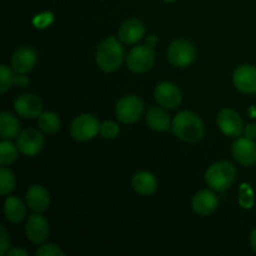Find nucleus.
Returning <instances> with one entry per match:
<instances>
[{"label": "nucleus", "instance_id": "ddd939ff", "mask_svg": "<svg viewBox=\"0 0 256 256\" xmlns=\"http://www.w3.org/2000/svg\"><path fill=\"white\" fill-rule=\"evenodd\" d=\"M235 88L244 94L256 92V66L244 64L236 68L232 75Z\"/></svg>", "mask_w": 256, "mask_h": 256}, {"label": "nucleus", "instance_id": "1a4fd4ad", "mask_svg": "<svg viewBox=\"0 0 256 256\" xmlns=\"http://www.w3.org/2000/svg\"><path fill=\"white\" fill-rule=\"evenodd\" d=\"M154 96L158 104L165 109H176L182 102V95L179 88L169 82L158 84L154 90Z\"/></svg>", "mask_w": 256, "mask_h": 256}, {"label": "nucleus", "instance_id": "c9c22d12", "mask_svg": "<svg viewBox=\"0 0 256 256\" xmlns=\"http://www.w3.org/2000/svg\"><path fill=\"white\" fill-rule=\"evenodd\" d=\"M164 2H178V0H164Z\"/></svg>", "mask_w": 256, "mask_h": 256}, {"label": "nucleus", "instance_id": "7ed1b4c3", "mask_svg": "<svg viewBox=\"0 0 256 256\" xmlns=\"http://www.w3.org/2000/svg\"><path fill=\"white\" fill-rule=\"evenodd\" d=\"M236 170L229 162H219L212 164L205 172V182L210 189L215 192H225L235 182Z\"/></svg>", "mask_w": 256, "mask_h": 256}, {"label": "nucleus", "instance_id": "b1692460", "mask_svg": "<svg viewBox=\"0 0 256 256\" xmlns=\"http://www.w3.org/2000/svg\"><path fill=\"white\" fill-rule=\"evenodd\" d=\"M19 148L10 142L9 139H2L0 142V162L2 165H10L18 159Z\"/></svg>", "mask_w": 256, "mask_h": 256}, {"label": "nucleus", "instance_id": "f8f14e48", "mask_svg": "<svg viewBox=\"0 0 256 256\" xmlns=\"http://www.w3.org/2000/svg\"><path fill=\"white\" fill-rule=\"evenodd\" d=\"M42 212H35L29 216L25 226L26 236L32 244H42L49 238L50 226L48 224V220L42 216Z\"/></svg>", "mask_w": 256, "mask_h": 256}, {"label": "nucleus", "instance_id": "f03ea898", "mask_svg": "<svg viewBox=\"0 0 256 256\" xmlns=\"http://www.w3.org/2000/svg\"><path fill=\"white\" fill-rule=\"evenodd\" d=\"M124 59V49L120 39L110 36L99 44L96 49V64L102 72H112L118 70Z\"/></svg>", "mask_w": 256, "mask_h": 256}, {"label": "nucleus", "instance_id": "412c9836", "mask_svg": "<svg viewBox=\"0 0 256 256\" xmlns=\"http://www.w3.org/2000/svg\"><path fill=\"white\" fill-rule=\"evenodd\" d=\"M146 124L155 132H165L170 128V116L164 109L154 106L146 112Z\"/></svg>", "mask_w": 256, "mask_h": 256}, {"label": "nucleus", "instance_id": "c756f323", "mask_svg": "<svg viewBox=\"0 0 256 256\" xmlns=\"http://www.w3.org/2000/svg\"><path fill=\"white\" fill-rule=\"evenodd\" d=\"M10 238L4 226L0 228V255L5 256L10 250Z\"/></svg>", "mask_w": 256, "mask_h": 256}, {"label": "nucleus", "instance_id": "4468645a", "mask_svg": "<svg viewBox=\"0 0 256 256\" xmlns=\"http://www.w3.org/2000/svg\"><path fill=\"white\" fill-rule=\"evenodd\" d=\"M232 155L239 164L252 166L256 164V142L249 138H240L232 144Z\"/></svg>", "mask_w": 256, "mask_h": 256}, {"label": "nucleus", "instance_id": "423d86ee", "mask_svg": "<svg viewBox=\"0 0 256 256\" xmlns=\"http://www.w3.org/2000/svg\"><path fill=\"white\" fill-rule=\"evenodd\" d=\"M144 112V102L136 95H125L116 102L115 114L124 124L138 122Z\"/></svg>", "mask_w": 256, "mask_h": 256}, {"label": "nucleus", "instance_id": "2eb2a0df", "mask_svg": "<svg viewBox=\"0 0 256 256\" xmlns=\"http://www.w3.org/2000/svg\"><path fill=\"white\" fill-rule=\"evenodd\" d=\"M192 206L196 214L208 216L212 214L219 206V199L214 192L209 189H202L194 195L192 200Z\"/></svg>", "mask_w": 256, "mask_h": 256}, {"label": "nucleus", "instance_id": "9b49d317", "mask_svg": "<svg viewBox=\"0 0 256 256\" xmlns=\"http://www.w3.org/2000/svg\"><path fill=\"white\" fill-rule=\"evenodd\" d=\"M218 126L226 136L238 138L244 132V124L240 115L232 109H222L218 115Z\"/></svg>", "mask_w": 256, "mask_h": 256}, {"label": "nucleus", "instance_id": "a211bd4d", "mask_svg": "<svg viewBox=\"0 0 256 256\" xmlns=\"http://www.w3.org/2000/svg\"><path fill=\"white\" fill-rule=\"evenodd\" d=\"M145 34V26L139 19H129L124 22L120 26L118 35H119L120 42L124 44L132 45L140 42Z\"/></svg>", "mask_w": 256, "mask_h": 256}, {"label": "nucleus", "instance_id": "9d476101", "mask_svg": "<svg viewBox=\"0 0 256 256\" xmlns=\"http://www.w3.org/2000/svg\"><path fill=\"white\" fill-rule=\"evenodd\" d=\"M14 109L24 119H34L42 112V102L38 95L25 92L15 99Z\"/></svg>", "mask_w": 256, "mask_h": 256}, {"label": "nucleus", "instance_id": "39448f33", "mask_svg": "<svg viewBox=\"0 0 256 256\" xmlns=\"http://www.w3.org/2000/svg\"><path fill=\"white\" fill-rule=\"evenodd\" d=\"M126 64L129 70L136 74L146 72L154 66L155 52L148 45H138L129 52L126 56Z\"/></svg>", "mask_w": 256, "mask_h": 256}, {"label": "nucleus", "instance_id": "dca6fc26", "mask_svg": "<svg viewBox=\"0 0 256 256\" xmlns=\"http://www.w3.org/2000/svg\"><path fill=\"white\" fill-rule=\"evenodd\" d=\"M36 52L29 46H22L12 54V66L18 74H26L36 64Z\"/></svg>", "mask_w": 256, "mask_h": 256}, {"label": "nucleus", "instance_id": "bb28decb", "mask_svg": "<svg viewBox=\"0 0 256 256\" xmlns=\"http://www.w3.org/2000/svg\"><path fill=\"white\" fill-rule=\"evenodd\" d=\"M119 125L116 122H112V120H106V122H104L100 125V134L106 140L115 139L119 135Z\"/></svg>", "mask_w": 256, "mask_h": 256}, {"label": "nucleus", "instance_id": "cd10ccee", "mask_svg": "<svg viewBox=\"0 0 256 256\" xmlns=\"http://www.w3.org/2000/svg\"><path fill=\"white\" fill-rule=\"evenodd\" d=\"M239 202L245 209H250L254 205V195L252 188L248 184H242L239 190Z\"/></svg>", "mask_w": 256, "mask_h": 256}, {"label": "nucleus", "instance_id": "0eeeda50", "mask_svg": "<svg viewBox=\"0 0 256 256\" xmlns=\"http://www.w3.org/2000/svg\"><path fill=\"white\" fill-rule=\"evenodd\" d=\"M168 60L170 64L176 68H186L195 60L196 50L194 45L184 39H178L172 42L168 48Z\"/></svg>", "mask_w": 256, "mask_h": 256}, {"label": "nucleus", "instance_id": "2f4dec72", "mask_svg": "<svg viewBox=\"0 0 256 256\" xmlns=\"http://www.w3.org/2000/svg\"><path fill=\"white\" fill-rule=\"evenodd\" d=\"M245 136L249 138V139H256V124H249L244 130Z\"/></svg>", "mask_w": 256, "mask_h": 256}, {"label": "nucleus", "instance_id": "c85d7f7f", "mask_svg": "<svg viewBox=\"0 0 256 256\" xmlns=\"http://www.w3.org/2000/svg\"><path fill=\"white\" fill-rule=\"evenodd\" d=\"M36 256H65V252L54 244L42 245L35 252Z\"/></svg>", "mask_w": 256, "mask_h": 256}, {"label": "nucleus", "instance_id": "aec40b11", "mask_svg": "<svg viewBox=\"0 0 256 256\" xmlns=\"http://www.w3.org/2000/svg\"><path fill=\"white\" fill-rule=\"evenodd\" d=\"M4 214L10 222L18 224V222H22V219L25 218L26 208L20 198L8 196L4 204Z\"/></svg>", "mask_w": 256, "mask_h": 256}, {"label": "nucleus", "instance_id": "7c9ffc66", "mask_svg": "<svg viewBox=\"0 0 256 256\" xmlns=\"http://www.w3.org/2000/svg\"><path fill=\"white\" fill-rule=\"evenodd\" d=\"M14 85L18 88H26L29 85V79L24 74H19L14 78Z\"/></svg>", "mask_w": 256, "mask_h": 256}, {"label": "nucleus", "instance_id": "6e6552de", "mask_svg": "<svg viewBox=\"0 0 256 256\" xmlns=\"http://www.w3.org/2000/svg\"><path fill=\"white\" fill-rule=\"evenodd\" d=\"M45 140L40 130L34 128H26L18 135V148L22 154L26 156H36L42 150Z\"/></svg>", "mask_w": 256, "mask_h": 256}, {"label": "nucleus", "instance_id": "a878e982", "mask_svg": "<svg viewBox=\"0 0 256 256\" xmlns=\"http://www.w3.org/2000/svg\"><path fill=\"white\" fill-rule=\"evenodd\" d=\"M14 72L6 65L0 66V92H5L14 84Z\"/></svg>", "mask_w": 256, "mask_h": 256}, {"label": "nucleus", "instance_id": "473e14b6", "mask_svg": "<svg viewBox=\"0 0 256 256\" xmlns=\"http://www.w3.org/2000/svg\"><path fill=\"white\" fill-rule=\"evenodd\" d=\"M6 255H9V256H28V252H25V250L19 249V248H14V249H10L9 252H8Z\"/></svg>", "mask_w": 256, "mask_h": 256}, {"label": "nucleus", "instance_id": "f257e3e1", "mask_svg": "<svg viewBox=\"0 0 256 256\" xmlns=\"http://www.w3.org/2000/svg\"><path fill=\"white\" fill-rule=\"evenodd\" d=\"M172 132L186 142H195L204 136V122L195 112L184 110L172 120Z\"/></svg>", "mask_w": 256, "mask_h": 256}, {"label": "nucleus", "instance_id": "393cba45", "mask_svg": "<svg viewBox=\"0 0 256 256\" xmlns=\"http://www.w3.org/2000/svg\"><path fill=\"white\" fill-rule=\"evenodd\" d=\"M15 180L14 174L10 169H8L6 165H2L0 168V192L2 195L9 194L10 192H12L15 188Z\"/></svg>", "mask_w": 256, "mask_h": 256}, {"label": "nucleus", "instance_id": "6ab92c4d", "mask_svg": "<svg viewBox=\"0 0 256 256\" xmlns=\"http://www.w3.org/2000/svg\"><path fill=\"white\" fill-rule=\"evenodd\" d=\"M132 186L139 195H152L158 189V180L154 174L149 172H138L132 179Z\"/></svg>", "mask_w": 256, "mask_h": 256}, {"label": "nucleus", "instance_id": "5701e85b", "mask_svg": "<svg viewBox=\"0 0 256 256\" xmlns=\"http://www.w3.org/2000/svg\"><path fill=\"white\" fill-rule=\"evenodd\" d=\"M38 119V124L42 132H46V134H55L59 132L60 126H62V122L58 114L52 112H44L39 115Z\"/></svg>", "mask_w": 256, "mask_h": 256}, {"label": "nucleus", "instance_id": "f3484780", "mask_svg": "<svg viewBox=\"0 0 256 256\" xmlns=\"http://www.w3.org/2000/svg\"><path fill=\"white\" fill-rule=\"evenodd\" d=\"M26 204L32 212H42L48 209L50 204V194L42 185L34 184L28 189L26 195Z\"/></svg>", "mask_w": 256, "mask_h": 256}, {"label": "nucleus", "instance_id": "f704fd0d", "mask_svg": "<svg viewBox=\"0 0 256 256\" xmlns=\"http://www.w3.org/2000/svg\"><path fill=\"white\" fill-rule=\"evenodd\" d=\"M250 244H252V248L254 249L256 252V228L252 232V235H250Z\"/></svg>", "mask_w": 256, "mask_h": 256}, {"label": "nucleus", "instance_id": "72a5a7b5", "mask_svg": "<svg viewBox=\"0 0 256 256\" xmlns=\"http://www.w3.org/2000/svg\"><path fill=\"white\" fill-rule=\"evenodd\" d=\"M156 44H158V36L155 34L149 35V36L146 38V45H148V46L154 48Z\"/></svg>", "mask_w": 256, "mask_h": 256}, {"label": "nucleus", "instance_id": "4be33fe9", "mask_svg": "<svg viewBox=\"0 0 256 256\" xmlns=\"http://www.w3.org/2000/svg\"><path fill=\"white\" fill-rule=\"evenodd\" d=\"M20 134V122L12 114L2 112L0 114V136L2 139H12Z\"/></svg>", "mask_w": 256, "mask_h": 256}, {"label": "nucleus", "instance_id": "20e7f679", "mask_svg": "<svg viewBox=\"0 0 256 256\" xmlns=\"http://www.w3.org/2000/svg\"><path fill=\"white\" fill-rule=\"evenodd\" d=\"M100 132V124L92 114H80L72 120L70 134L78 142H89Z\"/></svg>", "mask_w": 256, "mask_h": 256}]
</instances>
